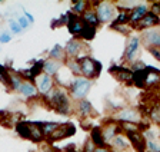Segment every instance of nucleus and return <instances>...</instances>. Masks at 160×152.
<instances>
[{
  "instance_id": "1",
  "label": "nucleus",
  "mask_w": 160,
  "mask_h": 152,
  "mask_svg": "<svg viewBox=\"0 0 160 152\" xmlns=\"http://www.w3.org/2000/svg\"><path fill=\"white\" fill-rule=\"evenodd\" d=\"M44 101H47L52 108H54V111L60 115H70L73 109H72V105H70V99L67 92L64 91L63 88H53V91L47 93L46 96H43Z\"/></svg>"
},
{
  "instance_id": "2",
  "label": "nucleus",
  "mask_w": 160,
  "mask_h": 152,
  "mask_svg": "<svg viewBox=\"0 0 160 152\" xmlns=\"http://www.w3.org/2000/svg\"><path fill=\"white\" fill-rule=\"evenodd\" d=\"M80 65V71H82V76L89 81L99 78L100 72H102V63L97 62L96 59L90 58V56H80L77 58Z\"/></svg>"
},
{
  "instance_id": "3",
  "label": "nucleus",
  "mask_w": 160,
  "mask_h": 152,
  "mask_svg": "<svg viewBox=\"0 0 160 152\" xmlns=\"http://www.w3.org/2000/svg\"><path fill=\"white\" fill-rule=\"evenodd\" d=\"M90 88H92V81L83 78V76H77L74 78L73 83L70 86V96L73 99H76L77 102L86 98V95L89 93Z\"/></svg>"
},
{
  "instance_id": "4",
  "label": "nucleus",
  "mask_w": 160,
  "mask_h": 152,
  "mask_svg": "<svg viewBox=\"0 0 160 152\" xmlns=\"http://www.w3.org/2000/svg\"><path fill=\"white\" fill-rule=\"evenodd\" d=\"M113 121L119 123H137L143 121V116L140 113L139 109L134 108H122L119 112L113 115Z\"/></svg>"
},
{
  "instance_id": "5",
  "label": "nucleus",
  "mask_w": 160,
  "mask_h": 152,
  "mask_svg": "<svg viewBox=\"0 0 160 152\" xmlns=\"http://www.w3.org/2000/svg\"><path fill=\"white\" fill-rule=\"evenodd\" d=\"M94 6H96L94 12H96L97 19H99L100 23H107V22L113 20L116 6L112 2H96Z\"/></svg>"
},
{
  "instance_id": "6",
  "label": "nucleus",
  "mask_w": 160,
  "mask_h": 152,
  "mask_svg": "<svg viewBox=\"0 0 160 152\" xmlns=\"http://www.w3.org/2000/svg\"><path fill=\"white\" fill-rule=\"evenodd\" d=\"M34 85H36V88H37V92H39L42 96H46L47 93H50V92L53 91L54 81L52 76H49V75H46V73H42L39 78L34 79Z\"/></svg>"
},
{
  "instance_id": "7",
  "label": "nucleus",
  "mask_w": 160,
  "mask_h": 152,
  "mask_svg": "<svg viewBox=\"0 0 160 152\" xmlns=\"http://www.w3.org/2000/svg\"><path fill=\"white\" fill-rule=\"evenodd\" d=\"M109 72L113 75L117 81L123 82V83H127V85H132V81H133V71L130 68L114 65V66H110Z\"/></svg>"
},
{
  "instance_id": "8",
  "label": "nucleus",
  "mask_w": 160,
  "mask_h": 152,
  "mask_svg": "<svg viewBox=\"0 0 160 152\" xmlns=\"http://www.w3.org/2000/svg\"><path fill=\"white\" fill-rule=\"evenodd\" d=\"M142 42L143 45L147 47V49H160V30H156V29H150V30L143 32L142 34Z\"/></svg>"
},
{
  "instance_id": "9",
  "label": "nucleus",
  "mask_w": 160,
  "mask_h": 152,
  "mask_svg": "<svg viewBox=\"0 0 160 152\" xmlns=\"http://www.w3.org/2000/svg\"><path fill=\"white\" fill-rule=\"evenodd\" d=\"M159 22H160V17L156 16L154 13L149 10V13L133 26V29H137V30H142V32H146V30H150V29H153L154 26H159Z\"/></svg>"
},
{
  "instance_id": "10",
  "label": "nucleus",
  "mask_w": 160,
  "mask_h": 152,
  "mask_svg": "<svg viewBox=\"0 0 160 152\" xmlns=\"http://www.w3.org/2000/svg\"><path fill=\"white\" fill-rule=\"evenodd\" d=\"M102 134H103V138L104 141L107 142H112L117 135L122 134V129H120V125L117 122H114L113 119H110V121L106 122V125L102 128Z\"/></svg>"
},
{
  "instance_id": "11",
  "label": "nucleus",
  "mask_w": 160,
  "mask_h": 152,
  "mask_svg": "<svg viewBox=\"0 0 160 152\" xmlns=\"http://www.w3.org/2000/svg\"><path fill=\"white\" fill-rule=\"evenodd\" d=\"M66 17H67V29H69V32L72 34H80V32H82V29H83V24L84 22L82 20V17H79L76 13H73V12H67L66 13Z\"/></svg>"
},
{
  "instance_id": "12",
  "label": "nucleus",
  "mask_w": 160,
  "mask_h": 152,
  "mask_svg": "<svg viewBox=\"0 0 160 152\" xmlns=\"http://www.w3.org/2000/svg\"><path fill=\"white\" fill-rule=\"evenodd\" d=\"M74 134H76V128L73 123H69V122L62 123V125H59L57 131L50 136V141H62V139H66L69 136H73Z\"/></svg>"
},
{
  "instance_id": "13",
  "label": "nucleus",
  "mask_w": 160,
  "mask_h": 152,
  "mask_svg": "<svg viewBox=\"0 0 160 152\" xmlns=\"http://www.w3.org/2000/svg\"><path fill=\"white\" fill-rule=\"evenodd\" d=\"M84 42L83 40H77V39H73V40L67 42L66 47H64V52H66L67 59H77L80 58V52L83 50Z\"/></svg>"
},
{
  "instance_id": "14",
  "label": "nucleus",
  "mask_w": 160,
  "mask_h": 152,
  "mask_svg": "<svg viewBox=\"0 0 160 152\" xmlns=\"http://www.w3.org/2000/svg\"><path fill=\"white\" fill-rule=\"evenodd\" d=\"M147 71V76H146V83H144V88H160V69H156L153 66H146Z\"/></svg>"
},
{
  "instance_id": "15",
  "label": "nucleus",
  "mask_w": 160,
  "mask_h": 152,
  "mask_svg": "<svg viewBox=\"0 0 160 152\" xmlns=\"http://www.w3.org/2000/svg\"><path fill=\"white\" fill-rule=\"evenodd\" d=\"M127 139L130 141V144L133 145V148L137 152H146V138L142 132H133V134H127Z\"/></svg>"
},
{
  "instance_id": "16",
  "label": "nucleus",
  "mask_w": 160,
  "mask_h": 152,
  "mask_svg": "<svg viewBox=\"0 0 160 152\" xmlns=\"http://www.w3.org/2000/svg\"><path fill=\"white\" fill-rule=\"evenodd\" d=\"M140 43H142V39H140L139 36L130 37L129 43H127V46H126V50H124V59H127V60H134L137 52H139Z\"/></svg>"
},
{
  "instance_id": "17",
  "label": "nucleus",
  "mask_w": 160,
  "mask_h": 152,
  "mask_svg": "<svg viewBox=\"0 0 160 152\" xmlns=\"http://www.w3.org/2000/svg\"><path fill=\"white\" fill-rule=\"evenodd\" d=\"M149 13V7L146 4H140V6H136L133 10L130 12V24L134 26L136 23H139L142 19H143L146 14Z\"/></svg>"
},
{
  "instance_id": "18",
  "label": "nucleus",
  "mask_w": 160,
  "mask_h": 152,
  "mask_svg": "<svg viewBox=\"0 0 160 152\" xmlns=\"http://www.w3.org/2000/svg\"><path fill=\"white\" fill-rule=\"evenodd\" d=\"M76 111H77V113H79L80 116H83V118H89V116H92V115H96V112H94V109H93V105H92L89 101H86V99H82V101L77 102Z\"/></svg>"
},
{
  "instance_id": "19",
  "label": "nucleus",
  "mask_w": 160,
  "mask_h": 152,
  "mask_svg": "<svg viewBox=\"0 0 160 152\" xmlns=\"http://www.w3.org/2000/svg\"><path fill=\"white\" fill-rule=\"evenodd\" d=\"M63 68V63L62 62H57V60H53V59H49V60H44V65H43V73L49 75V76H56L59 73V71Z\"/></svg>"
},
{
  "instance_id": "20",
  "label": "nucleus",
  "mask_w": 160,
  "mask_h": 152,
  "mask_svg": "<svg viewBox=\"0 0 160 152\" xmlns=\"http://www.w3.org/2000/svg\"><path fill=\"white\" fill-rule=\"evenodd\" d=\"M90 141L96 145V148L107 146L106 141L103 138V134H102V128H99V126H94V128L90 129Z\"/></svg>"
},
{
  "instance_id": "21",
  "label": "nucleus",
  "mask_w": 160,
  "mask_h": 152,
  "mask_svg": "<svg viewBox=\"0 0 160 152\" xmlns=\"http://www.w3.org/2000/svg\"><path fill=\"white\" fill-rule=\"evenodd\" d=\"M16 131L23 139L32 141V123L29 121H19L16 123Z\"/></svg>"
},
{
  "instance_id": "22",
  "label": "nucleus",
  "mask_w": 160,
  "mask_h": 152,
  "mask_svg": "<svg viewBox=\"0 0 160 152\" xmlns=\"http://www.w3.org/2000/svg\"><path fill=\"white\" fill-rule=\"evenodd\" d=\"M19 93H22L24 96V98H36L37 96V88H36V85L33 83V82H26L24 81L23 83H22V86H20L19 89Z\"/></svg>"
},
{
  "instance_id": "23",
  "label": "nucleus",
  "mask_w": 160,
  "mask_h": 152,
  "mask_svg": "<svg viewBox=\"0 0 160 152\" xmlns=\"http://www.w3.org/2000/svg\"><path fill=\"white\" fill-rule=\"evenodd\" d=\"M37 123H39V128L44 138H50L57 131V128L60 125V123H56V122H37Z\"/></svg>"
},
{
  "instance_id": "24",
  "label": "nucleus",
  "mask_w": 160,
  "mask_h": 152,
  "mask_svg": "<svg viewBox=\"0 0 160 152\" xmlns=\"http://www.w3.org/2000/svg\"><path fill=\"white\" fill-rule=\"evenodd\" d=\"M146 76H147V71L146 68L140 69V71H134L133 72V81L132 85H134L136 88H144V83H146Z\"/></svg>"
},
{
  "instance_id": "25",
  "label": "nucleus",
  "mask_w": 160,
  "mask_h": 152,
  "mask_svg": "<svg viewBox=\"0 0 160 152\" xmlns=\"http://www.w3.org/2000/svg\"><path fill=\"white\" fill-rule=\"evenodd\" d=\"M23 78L20 76V73L19 72H10L9 71V86L13 91H16V92H19V89H20V86H22V83H23Z\"/></svg>"
},
{
  "instance_id": "26",
  "label": "nucleus",
  "mask_w": 160,
  "mask_h": 152,
  "mask_svg": "<svg viewBox=\"0 0 160 152\" xmlns=\"http://www.w3.org/2000/svg\"><path fill=\"white\" fill-rule=\"evenodd\" d=\"M96 30H97V27L90 26V24L84 23L83 24V29H82V32H80L79 36L82 37V40H86V42L93 40L94 36H96Z\"/></svg>"
},
{
  "instance_id": "27",
  "label": "nucleus",
  "mask_w": 160,
  "mask_h": 152,
  "mask_svg": "<svg viewBox=\"0 0 160 152\" xmlns=\"http://www.w3.org/2000/svg\"><path fill=\"white\" fill-rule=\"evenodd\" d=\"M110 145L113 146L114 149H117V151H124V149L129 148V139H127V136L120 134V135H117L113 141L110 142Z\"/></svg>"
},
{
  "instance_id": "28",
  "label": "nucleus",
  "mask_w": 160,
  "mask_h": 152,
  "mask_svg": "<svg viewBox=\"0 0 160 152\" xmlns=\"http://www.w3.org/2000/svg\"><path fill=\"white\" fill-rule=\"evenodd\" d=\"M82 20L84 22V23H87V24H90V26H94V27H97L99 26V19H97V14H96V12L94 10H92V9H89V10H86L83 14H82Z\"/></svg>"
},
{
  "instance_id": "29",
  "label": "nucleus",
  "mask_w": 160,
  "mask_h": 152,
  "mask_svg": "<svg viewBox=\"0 0 160 152\" xmlns=\"http://www.w3.org/2000/svg\"><path fill=\"white\" fill-rule=\"evenodd\" d=\"M147 118H150V121L153 122V123L160 125V101H157L156 103H153V105H152L150 112H149V116H147Z\"/></svg>"
},
{
  "instance_id": "30",
  "label": "nucleus",
  "mask_w": 160,
  "mask_h": 152,
  "mask_svg": "<svg viewBox=\"0 0 160 152\" xmlns=\"http://www.w3.org/2000/svg\"><path fill=\"white\" fill-rule=\"evenodd\" d=\"M64 65H66V68L69 69L70 73L73 75L74 78L82 76V71H80V65H79V60H77V59H67Z\"/></svg>"
},
{
  "instance_id": "31",
  "label": "nucleus",
  "mask_w": 160,
  "mask_h": 152,
  "mask_svg": "<svg viewBox=\"0 0 160 152\" xmlns=\"http://www.w3.org/2000/svg\"><path fill=\"white\" fill-rule=\"evenodd\" d=\"M49 56H50V59H53V60L62 62V60H64V58H66V52H64V49L60 46V45H56V46L50 50Z\"/></svg>"
},
{
  "instance_id": "32",
  "label": "nucleus",
  "mask_w": 160,
  "mask_h": 152,
  "mask_svg": "<svg viewBox=\"0 0 160 152\" xmlns=\"http://www.w3.org/2000/svg\"><path fill=\"white\" fill-rule=\"evenodd\" d=\"M130 23V12L127 10H122L119 14L116 16L114 22L112 24H119V26H126Z\"/></svg>"
},
{
  "instance_id": "33",
  "label": "nucleus",
  "mask_w": 160,
  "mask_h": 152,
  "mask_svg": "<svg viewBox=\"0 0 160 152\" xmlns=\"http://www.w3.org/2000/svg\"><path fill=\"white\" fill-rule=\"evenodd\" d=\"M90 9V3L89 2H84V0H79V2H74L73 3V12L76 14H83L86 10Z\"/></svg>"
},
{
  "instance_id": "34",
  "label": "nucleus",
  "mask_w": 160,
  "mask_h": 152,
  "mask_svg": "<svg viewBox=\"0 0 160 152\" xmlns=\"http://www.w3.org/2000/svg\"><path fill=\"white\" fill-rule=\"evenodd\" d=\"M32 63H33V66H32V69H30V72H32V75H33V78H39L40 75L43 73V65H44V60H32Z\"/></svg>"
},
{
  "instance_id": "35",
  "label": "nucleus",
  "mask_w": 160,
  "mask_h": 152,
  "mask_svg": "<svg viewBox=\"0 0 160 152\" xmlns=\"http://www.w3.org/2000/svg\"><path fill=\"white\" fill-rule=\"evenodd\" d=\"M9 26H10V30H12V33H14V34H19L20 32L23 30V29L20 27V24L17 23V20H10L9 22Z\"/></svg>"
},
{
  "instance_id": "36",
  "label": "nucleus",
  "mask_w": 160,
  "mask_h": 152,
  "mask_svg": "<svg viewBox=\"0 0 160 152\" xmlns=\"http://www.w3.org/2000/svg\"><path fill=\"white\" fill-rule=\"evenodd\" d=\"M150 12H152V13H154L156 16L160 17V2H154V3L152 4V9H150Z\"/></svg>"
},
{
  "instance_id": "37",
  "label": "nucleus",
  "mask_w": 160,
  "mask_h": 152,
  "mask_svg": "<svg viewBox=\"0 0 160 152\" xmlns=\"http://www.w3.org/2000/svg\"><path fill=\"white\" fill-rule=\"evenodd\" d=\"M17 23L20 24V27H22V29H26V27L29 26V20L26 19V16H20L19 19H17Z\"/></svg>"
},
{
  "instance_id": "38",
  "label": "nucleus",
  "mask_w": 160,
  "mask_h": 152,
  "mask_svg": "<svg viewBox=\"0 0 160 152\" xmlns=\"http://www.w3.org/2000/svg\"><path fill=\"white\" fill-rule=\"evenodd\" d=\"M40 149H42V152H59L56 148H53V146L50 145V144H46V145H42L40 146Z\"/></svg>"
},
{
  "instance_id": "39",
  "label": "nucleus",
  "mask_w": 160,
  "mask_h": 152,
  "mask_svg": "<svg viewBox=\"0 0 160 152\" xmlns=\"http://www.w3.org/2000/svg\"><path fill=\"white\" fill-rule=\"evenodd\" d=\"M10 39H12V36H10L9 33H0V43H9Z\"/></svg>"
},
{
  "instance_id": "40",
  "label": "nucleus",
  "mask_w": 160,
  "mask_h": 152,
  "mask_svg": "<svg viewBox=\"0 0 160 152\" xmlns=\"http://www.w3.org/2000/svg\"><path fill=\"white\" fill-rule=\"evenodd\" d=\"M64 151H66V152H84L83 149L77 151V149H76V145H74V144H70V145H67L66 148H64Z\"/></svg>"
},
{
  "instance_id": "41",
  "label": "nucleus",
  "mask_w": 160,
  "mask_h": 152,
  "mask_svg": "<svg viewBox=\"0 0 160 152\" xmlns=\"http://www.w3.org/2000/svg\"><path fill=\"white\" fill-rule=\"evenodd\" d=\"M149 52L153 55V56L157 59V60L160 62V49H154V47H152V49H149Z\"/></svg>"
},
{
  "instance_id": "42",
  "label": "nucleus",
  "mask_w": 160,
  "mask_h": 152,
  "mask_svg": "<svg viewBox=\"0 0 160 152\" xmlns=\"http://www.w3.org/2000/svg\"><path fill=\"white\" fill-rule=\"evenodd\" d=\"M94 152H112L107 146H103V148H96L94 149Z\"/></svg>"
},
{
  "instance_id": "43",
  "label": "nucleus",
  "mask_w": 160,
  "mask_h": 152,
  "mask_svg": "<svg viewBox=\"0 0 160 152\" xmlns=\"http://www.w3.org/2000/svg\"><path fill=\"white\" fill-rule=\"evenodd\" d=\"M24 14H26V19L29 20V23H32V22H33V16L30 13H27V12H24Z\"/></svg>"
},
{
  "instance_id": "44",
  "label": "nucleus",
  "mask_w": 160,
  "mask_h": 152,
  "mask_svg": "<svg viewBox=\"0 0 160 152\" xmlns=\"http://www.w3.org/2000/svg\"><path fill=\"white\" fill-rule=\"evenodd\" d=\"M6 71H9V69L6 66H3V65H0V72H6Z\"/></svg>"
},
{
  "instance_id": "45",
  "label": "nucleus",
  "mask_w": 160,
  "mask_h": 152,
  "mask_svg": "<svg viewBox=\"0 0 160 152\" xmlns=\"http://www.w3.org/2000/svg\"><path fill=\"white\" fill-rule=\"evenodd\" d=\"M159 26H160V22H159Z\"/></svg>"
},
{
  "instance_id": "46",
  "label": "nucleus",
  "mask_w": 160,
  "mask_h": 152,
  "mask_svg": "<svg viewBox=\"0 0 160 152\" xmlns=\"http://www.w3.org/2000/svg\"><path fill=\"white\" fill-rule=\"evenodd\" d=\"M159 98H160V93H159Z\"/></svg>"
}]
</instances>
